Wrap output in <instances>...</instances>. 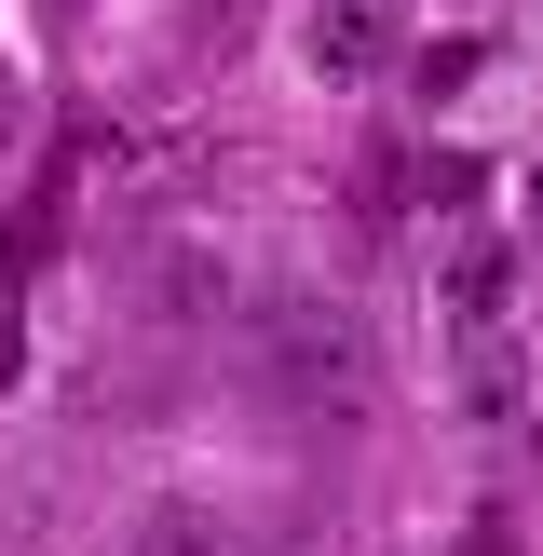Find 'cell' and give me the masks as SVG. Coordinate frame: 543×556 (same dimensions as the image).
Returning <instances> with one entry per match:
<instances>
[{"label":"cell","instance_id":"6da1fadb","mask_svg":"<svg viewBox=\"0 0 543 556\" xmlns=\"http://www.w3.org/2000/svg\"><path fill=\"white\" fill-rule=\"evenodd\" d=\"M258 353H272L286 394H367V326H353L340 299H313V286H286L258 313Z\"/></svg>","mask_w":543,"mask_h":556},{"label":"cell","instance_id":"7a4b0ae2","mask_svg":"<svg viewBox=\"0 0 543 556\" xmlns=\"http://www.w3.org/2000/svg\"><path fill=\"white\" fill-rule=\"evenodd\" d=\"M394 54H407L394 0H313V14H299V68H313V81H380Z\"/></svg>","mask_w":543,"mask_h":556},{"label":"cell","instance_id":"3957f363","mask_svg":"<svg viewBox=\"0 0 543 556\" xmlns=\"http://www.w3.org/2000/svg\"><path fill=\"white\" fill-rule=\"evenodd\" d=\"M503 299H516L503 231H449V258H434V313H449L462 340H503Z\"/></svg>","mask_w":543,"mask_h":556},{"label":"cell","instance_id":"277c9868","mask_svg":"<svg viewBox=\"0 0 543 556\" xmlns=\"http://www.w3.org/2000/svg\"><path fill=\"white\" fill-rule=\"evenodd\" d=\"M54 231H68V163H41V177L14 190V217H0V299H14L27 271L54 258Z\"/></svg>","mask_w":543,"mask_h":556},{"label":"cell","instance_id":"5b68a950","mask_svg":"<svg viewBox=\"0 0 543 556\" xmlns=\"http://www.w3.org/2000/svg\"><path fill=\"white\" fill-rule=\"evenodd\" d=\"M150 299H163V313H231V258H217V244H177Z\"/></svg>","mask_w":543,"mask_h":556},{"label":"cell","instance_id":"8992f818","mask_svg":"<svg viewBox=\"0 0 543 556\" xmlns=\"http://www.w3.org/2000/svg\"><path fill=\"white\" fill-rule=\"evenodd\" d=\"M136 556H231V530H217L204 503H150V530H136Z\"/></svg>","mask_w":543,"mask_h":556},{"label":"cell","instance_id":"52a82bcc","mask_svg":"<svg viewBox=\"0 0 543 556\" xmlns=\"http://www.w3.org/2000/svg\"><path fill=\"white\" fill-rule=\"evenodd\" d=\"M462 407H489V421L516 407V340H462Z\"/></svg>","mask_w":543,"mask_h":556},{"label":"cell","instance_id":"ba28073f","mask_svg":"<svg viewBox=\"0 0 543 556\" xmlns=\"http://www.w3.org/2000/svg\"><path fill=\"white\" fill-rule=\"evenodd\" d=\"M14 367H27V340H14V313H0V394H14Z\"/></svg>","mask_w":543,"mask_h":556},{"label":"cell","instance_id":"9c48e42d","mask_svg":"<svg viewBox=\"0 0 543 556\" xmlns=\"http://www.w3.org/2000/svg\"><path fill=\"white\" fill-rule=\"evenodd\" d=\"M462 556H516V543H503V530H476V543H462Z\"/></svg>","mask_w":543,"mask_h":556},{"label":"cell","instance_id":"30bf717a","mask_svg":"<svg viewBox=\"0 0 543 556\" xmlns=\"http://www.w3.org/2000/svg\"><path fill=\"white\" fill-rule=\"evenodd\" d=\"M0 150H14V96H0Z\"/></svg>","mask_w":543,"mask_h":556},{"label":"cell","instance_id":"8fae6325","mask_svg":"<svg viewBox=\"0 0 543 556\" xmlns=\"http://www.w3.org/2000/svg\"><path fill=\"white\" fill-rule=\"evenodd\" d=\"M217 14H244V0H217Z\"/></svg>","mask_w":543,"mask_h":556},{"label":"cell","instance_id":"7c38bea8","mask_svg":"<svg viewBox=\"0 0 543 556\" xmlns=\"http://www.w3.org/2000/svg\"><path fill=\"white\" fill-rule=\"evenodd\" d=\"M530 204H543V177H530Z\"/></svg>","mask_w":543,"mask_h":556}]
</instances>
